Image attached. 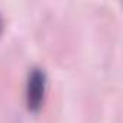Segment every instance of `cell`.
I'll use <instances>...</instances> for the list:
<instances>
[{
  "label": "cell",
  "mask_w": 123,
  "mask_h": 123,
  "mask_svg": "<svg viewBox=\"0 0 123 123\" xmlns=\"http://www.w3.org/2000/svg\"><path fill=\"white\" fill-rule=\"evenodd\" d=\"M46 94V74L42 68H32L26 81V107L31 113L41 111Z\"/></svg>",
  "instance_id": "1"
},
{
  "label": "cell",
  "mask_w": 123,
  "mask_h": 123,
  "mask_svg": "<svg viewBox=\"0 0 123 123\" xmlns=\"http://www.w3.org/2000/svg\"><path fill=\"white\" fill-rule=\"evenodd\" d=\"M3 28H5V22H3V18H2V15H0V36H2Z\"/></svg>",
  "instance_id": "2"
}]
</instances>
